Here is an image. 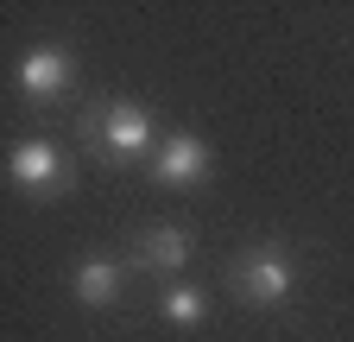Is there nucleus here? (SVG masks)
<instances>
[{"instance_id":"nucleus-1","label":"nucleus","mask_w":354,"mask_h":342,"mask_svg":"<svg viewBox=\"0 0 354 342\" xmlns=\"http://www.w3.org/2000/svg\"><path fill=\"white\" fill-rule=\"evenodd\" d=\"M82 134H88V146H95L102 159H140V152L158 146V127H152V114L140 102H108V108H95V114L82 120Z\"/></svg>"},{"instance_id":"nucleus-2","label":"nucleus","mask_w":354,"mask_h":342,"mask_svg":"<svg viewBox=\"0 0 354 342\" xmlns=\"http://www.w3.org/2000/svg\"><path fill=\"white\" fill-rule=\"evenodd\" d=\"M7 178L26 197H57V190H70V159L51 140H19L13 159H7Z\"/></svg>"},{"instance_id":"nucleus-3","label":"nucleus","mask_w":354,"mask_h":342,"mask_svg":"<svg viewBox=\"0 0 354 342\" xmlns=\"http://www.w3.org/2000/svg\"><path fill=\"white\" fill-rule=\"evenodd\" d=\"M291 260H285V247H259L247 253V260L234 267V291L247 298V305H279V298L291 291Z\"/></svg>"},{"instance_id":"nucleus-4","label":"nucleus","mask_w":354,"mask_h":342,"mask_svg":"<svg viewBox=\"0 0 354 342\" xmlns=\"http://www.w3.org/2000/svg\"><path fill=\"white\" fill-rule=\"evenodd\" d=\"M152 178L171 184V190H190L196 178H209V146L196 134H165L158 152H152Z\"/></svg>"},{"instance_id":"nucleus-5","label":"nucleus","mask_w":354,"mask_h":342,"mask_svg":"<svg viewBox=\"0 0 354 342\" xmlns=\"http://www.w3.org/2000/svg\"><path fill=\"white\" fill-rule=\"evenodd\" d=\"M133 267H146V273H184L190 267V235L184 228H171V222H152L140 228V241H133Z\"/></svg>"},{"instance_id":"nucleus-6","label":"nucleus","mask_w":354,"mask_h":342,"mask_svg":"<svg viewBox=\"0 0 354 342\" xmlns=\"http://www.w3.org/2000/svg\"><path fill=\"white\" fill-rule=\"evenodd\" d=\"M64 89H70V51L38 45V51L19 57V96H26V102H51V96H64Z\"/></svg>"},{"instance_id":"nucleus-7","label":"nucleus","mask_w":354,"mask_h":342,"mask_svg":"<svg viewBox=\"0 0 354 342\" xmlns=\"http://www.w3.org/2000/svg\"><path fill=\"white\" fill-rule=\"evenodd\" d=\"M70 291L82 298V305H114V298H120V267L114 260H82L76 279H70Z\"/></svg>"},{"instance_id":"nucleus-8","label":"nucleus","mask_w":354,"mask_h":342,"mask_svg":"<svg viewBox=\"0 0 354 342\" xmlns=\"http://www.w3.org/2000/svg\"><path fill=\"white\" fill-rule=\"evenodd\" d=\"M165 317H171L177 330H190V323L209 317V298H203L196 285H171V291H165Z\"/></svg>"}]
</instances>
